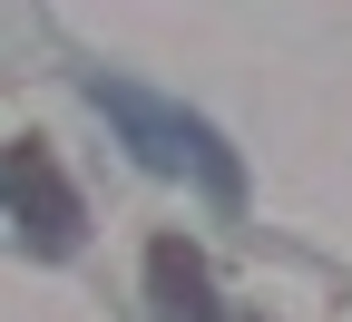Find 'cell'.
Masks as SVG:
<instances>
[{"label":"cell","mask_w":352,"mask_h":322,"mask_svg":"<svg viewBox=\"0 0 352 322\" xmlns=\"http://www.w3.org/2000/svg\"><path fill=\"white\" fill-rule=\"evenodd\" d=\"M88 98H98V108L127 127V147H138L157 176H206L215 196H235V157L215 147V137H206L186 108H166V98H147V88H127V78H108V69L88 78Z\"/></svg>","instance_id":"6da1fadb"},{"label":"cell","mask_w":352,"mask_h":322,"mask_svg":"<svg viewBox=\"0 0 352 322\" xmlns=\"http://www.w3.org/2000/svg\"><path fill=\"white\" fill-rule=\"evenodd\" d=\"M10 205H20V235L39 254H78V196H69V176L50 166V147H20L10 157Z\"/></svg>","instance_id":"7a4b0ae2"},{"label":"cell","mask_w":352,"mask_h":322,"mask_svg":"<svg viewBox=\"0 0 352 322\" xmlns=\"http://www.w3.org/2000/svg\"><path fill=\"white\" fill-rule=\"evenodd\" d=\"M147 284H157V312H166V322H215V293H206V264H196L186 244H176V235H166V244L147 254Z\"/></svg>","instance_id":"3957f363"},{"label":"cell","mask_w":352,"mask_h":322,"mask_svg":"<svg viewBox=\"0 0 352 322\" xmlns=\"http://www.w3.org/2000/svg\"><path fill=\"white\" fill-rule=\"evenodd\" d=\"M0 196H10V157H0Z\"/></svg>","instance_id":"277c9868"}]
</instances>
